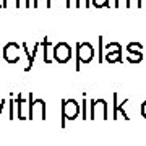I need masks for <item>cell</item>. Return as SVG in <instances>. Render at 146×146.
<instances>
[{"mask_svg": "<svg viewBox=\"0 0 146 146\" xmlns=\"http://www.w3.org/2000/svg\"><path fill=\"white\" fill-rule=\"evenodd\" d=\"M0 8H3V0H0Z\"/></svg>", "mask_w": 146, "mask_h": 146, "instance_id": "25", "label": "cell"}, {"mask_svg": "<svg viewBox=\"0 0 146 146\" xmlns=\"http://www.w3.org/2000/svg\"><path fill=\"white\" fill-rule=\"evenodd\" d=\"M3 58H5V62L10 63V65L18 63L20 58H21L20 46H18L16 42H8V44H5V47H3Z\"/></svg>", "mask_w": 146, "mask_h": 146, "instance_id": "5", "label": "cell"}, {"mask_svg": "<svg viewBox=\"0 0 146 146\" xmlns=\"http://www.w3.org/2000/svg\"><path fill=\"white\" fill-rule=\"evenodd\" d=\"M127 60L130 63H140L143 60V52L141 50H127Z\"/></svg>", "mask_w": 146, "mask_h": 146, "instance_id": "8", "label": "cell"}, {"mask_svg": "<svg viewBox=\"0 0 146 146\" xmlns=\"http://www.w3.org/2000/svg\"><path fill=\"white\" fill-rule=\"evenodd\" d=\"M3 8H20V0H3Z\"/></svg>", "mask_w": 146, "mask_h": 146, "instance_id": "15", "label": "cell"}, {"mask_svg": "<svg viewBox=\"0 0 146 146\" xmlns=\"http://www.w3.org/2000/svg\"><path fill=\"white\" fill-rule=\"evenodd\" d=\"M104 60L107 63H115L122 62V49H115V50H107L104 55Z\"/></svg>", "mask_w": 146, "mask_h": 146, "instance_id": "7", "label": "cell"}, {"mask_svg": "<svg viewBox=\"0 0 146 146\" xmlns=\"http://www.w3.org/2000/svg\"><path fill=\"white\" fill-rule=\"evenodd\" d=\"M91 5L96 7V8H106V7H109V0H91Z\"/></svg>", "mask_w": 146, "mask_h": 146, "instance_id": "14", "label": "cell"}, {"mask_svg": "<svg viewBox=\"0 0 146 146\" xmlns=\"http://www.w3.org/2000/svg\"><path fill=\"white\" fill-rule=\"evenodd\" d=\"M65 7L70 8V7H72V0H65Z\"/></svg>", "mask_w": 146, "mask_h": 146, "instance_id": "22", "label": "cell"}, {"mask_svg": "<svg viewBox=\"0 0 146 146\" xmlns=\"http://www.w3.org/2000/svg\"><path fill=\"white\" fill-rule=\"evenodd\" d=\"M42 47H44V62L46 63H50L52 62V60H50V58H49V46H50V41H49V37H44V39H42Z\"/></svg>", "mask_w": 146, "mask_h": 146, "instance_id": "11", "label": "cell"}, {"mask_svg": "<svg viewBox=\"0 0 146 146\" xmlns=\"http://www.w3.org/2000/svg\"><path fill=\"white\" fill-rule=\"evenodd\" d=\"M115 49H122L119 42H109L107 46H106V50H115Z\"/></svg>", "mask_w": 146, "mask_h": 146, "instance_id": "18", "label": "cell"}, {"mask_svg": "<svg viewBox=\"0 0 146 146\" xmlns=\"http://www.w3.org/2000/svg\"><path fill=\"white\" fill-rule=\"evenodd\" d=\"M93 58H94V47L89 42H78L76 44V65H75V70L80 72L81 63L86 65Z\"/></svg>", "mask_w": 146, "mask_h": 146, "instance_id": "1", "label": "cell"}, {"mask_svg": "<svg viewBox=\"0 0 146 146\" xmlns=\"http://www.w3.org/2000/svg\"><path fill=\"white\" fill-rule=\"evenodd\" d=\"M98 44H99V47H98V62H104V41H102V36L98 37Z\"/></svg>", "mask_w": 146, "mask_h": 146, "instance_id": "12", "label": "cell"}, {"mask_svg": "<svg viewBox=\"0 0 146 146\" xmlns=\"http://www.w3.org/2000/svg\"><path fill=\"white\" fill-rule=\"evenodd\" d=\"M84 7H86V8L91 7V0H84Z\"/></svg>", "mask_w": 146, "mask_h": 146, "instance_id": "23", "label": "cell"}, {"mask_svg": "<svg viewBox=\"0 0 146 146\" xmlns=\"http://www.w3.org/2000/svg\"><path fill=\"white\" fill-rule=\"evenodd\" d=\"M141 115H143V117L146 119V101L143 102V104H141Z\"/></svg>", "mask_w": 146, "mask_h": 146, "instance_id": "20", "label": "cell"}, {"mask_svg": "<svg viewBox=\"0 0 146 146\" xmlns=\"http://www.w3.org/2000/svg\"><path fill=\"white\" fill-rule=\"evenodd\" d=\"M23 50H25V54H26V57H28V65H26V68H25V72H29L33 68V63H34V57H33V54L28 50V46H26V42H23Z\"/></svg>", "mask_w": 146, "mask_h": 146, "instance_id": "10", "label": "cell"}, {"mask_svg": "<svg viewBox=\"0 0 146 146\" xmlns=\"http://www.w3.org/2000/svg\"><path fill=\"white\" fill-rule=\"evenodd\" d=\"M75 7L80 8V7H81V0H75Z\"/></svg>", "mask_w": 146, "mask_h": 146, "instance_id": "21", "label": "cell"}, {"mask_svg": "<svg viewBox=\"0 0 146 146\" xmlns=\"http://www.w3.org/2000/svg\"><path fill=\"white\" fill-rule=\"evenodd\" d=\"M15 104H16V117L18 119H26L25 115H23V106H25V99L21 98V94H18L16 96V99H15Z\"/></svg>", "mask_w": 146, "mask_h": 146, "instance_id": "9", "label": "cell"}, {"mask_svg": "<svg viewBox=\"0 0 146 146\" xmlns=\"http://www.w3.org/2000/svg\"><path fill=\"white\" fill-rule=\"evenodd\" d=\"M143 46H141L140 42H130L128 46H127V50H141Z\"/></svg>", "mask_w": 146, "mask_h": 146, "instance_id": "16", "label": "cell"}, {"mask_svg": "<svg viewBox=\"0 0 146 146\" xmlns=\"http://www.w3.org/2000/svg\"><path fill=\"white\" fill-rule=\"evenodd\" d=\"M28 119H39L46 120V102L42 99H33V94H29V104H28Z\"/></svg>", "mask_w": 146, "mask_h": 146, "instance_id": "2", "label": "cell"}, {"mask_svg": "<svg viewBox=\"0 0 146 146\" xmlns=\"http://www.w3.org/2000/svg\"><path fill=\"white\" fill-rule=\"evenodd\" d=\"M122 5H125V7H127V0H115V3H114L115 8H120Z\"/></svg>", "mask_w": 146, "mask_h": 146, "instance_id": "19", "label": "cell"}, {"mask_svg": "<svg viewBox=\"0 0 146 146\" xmlns=\"http://www.w3.org/2000/svg\"><path fill=\"white\" fill-rule=\"evenodd\" d=\"M54 60L58 63H67L70 62V58H72V47L68 46L67 42H58L54 46Z\"/></svg>", "mask_w": 146, "mask_h": 146, "instance_id": "4", "label": "cell"}, {"mask_svg": "<svg viewBox=\"0 0 146 146\" xmlns=\"http://www.w3.org/2000/svg\"><path fill=\"white\" fill-rule=\"evenodd\" d=\"M107 102L106 99H94L91 101V114H89V119H109L107 117Z\"/></svg>", "mask_w": 146, "mask_h": 146, "instance_id": "6", "label": "cell"}, {"mask_svg": "<svg viewBox=\"0 0 146 146\" xmlns=\"http://www.w3.org/2000/svg\"><path fill=\"white\" fill-rule=\"evenodd\" d=\"M25 7H26V8H29V7H31V0H26V2H25Z\"/></svg>", "mask_w": 146, "mask_h": 146, "instance_id": "24", "label": "cell"}, {"mask_svg": "<svg viewBox=\"0 0 146 146\" xmlns=\"http://www.w3.org/2000/svg\"><path fill=\"white\" fill-rule=\"evenodd\" d=\"M80 104L75 99L62 101V127H65V120H75L80 115Z\"/></svg>", "mask_w": 146, "mask_h": 146, "instance_id": "3", "label": "cell"}, {"mask_svg": "<svg viewBox=\"0 0 146 146\" xmlns=\"http://www.w3.org/2000/svg\"><path fill=\"white\" fill-rule=\"evenodd\" d=\"M42 5L46 7V8H50V7H52V2H50V0H34V2H33V7H34V8H41Z\"/></svg>", "mask_w": 146, "mask_h": 146, "instance_id": "13", "label": "cell"}, {"mask_svg": "<svg viewBox=\"0 0 146 146\" xmlns=\"http://www.w3.org/2000/svg\"><path fill=\"white\" fill-rule=\"evenodd\" d=\"M133 7L140 8L141 7V0H127V8H133Z\"/></svg>", "mask_w": 146, "mask_h": 146, "instance_id": "17", "label": "cell"}]
</instances>
